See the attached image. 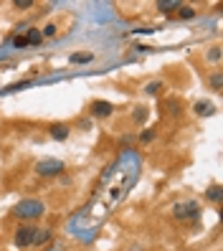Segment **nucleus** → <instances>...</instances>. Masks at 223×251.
Wrapping results in <instances>:
<instances>
[{
  "instance_id": "f257e3e1",
  "label": "nucleus",
  "mask_w": 223,
  "mask_h": 251,
  "mask_svg": "<svg viewBox=\"0 0 223 251\" xmlns=\"http://www.w3.org/2000/svg\"><path fill=\"white\" fill-rule=\"evenodd\" d=\"M13 216H18L23 221L38 218V216H43V203L41 201H21L16 208H13Z\"/></svg>"
},
{
  "instance_id": "f03ea898",
  "label": "nucleus",
  "mask_w": 223,
  "mask_h": 251,
  "mask_svg": "<svg viewBox=\"0 0 223 251\" xmlns=\"http://www.w3.org/2000/svg\"><path fill=\"white\" fill-rule=\"evenodd\" d=\"M36 173L51 178V175L64 173V162H61V160H43V162H38V165H36Z\"/></svg>"
},
{
  "instance_id": "7ed1b4c3",
  "label": "nucleus",
  "mask_w": 223,
  "mask_h": 251,
  "mask_svg": "<svg viewBox=\"0 0 223 251\" xmlns=\"http://www.w3.org/2000/svg\"><path fill=\"white\" fill-rule=\"evenodd\" d=\"M33 236H36V228H31V226H21L18 231H16V244L23 249V246H31L33 244Z\"/></svg>"
},
{
  "instance_id": "20e7f679",
  "label": "nucleus",
  "mask_w": 223,
  "mask_h": 251,
  "mask_svg": "<svg viewBox=\"0 0 223 251\" xmlns=\"http://www.w3.org/2000/svg\"><path fill=\"white\" fill-rule=\"evenodd\" d=\"M198 213V203H180L175 205V218H193Z\"/></svg>"
},
{
  "instance_id": "39448f33",
  "label": "nucleus",
  "mask_w": 223,
  "mask_h": 251,
  "mask_svg": "<svg viewBox=\"0 0 223 251\" xmlns=\"http://www.w3.org/2000/svg\"><path fill=\"white\" fill-rule=\"evenodd\" d=\"M92 114L94 117H109L112 114V104H109V101H94V104H92Z\"/></svg>"
},
{
  "instance_id": "423d86ee",
  "label": "nucleus",
  "mask_w": 223,
  "mask_h": 251,
  "mask_svg": "<svg viewBox=\"0 0 223 251\" xmlns=\"http://www.w3.org/2000/svg\"><path fill=\"white\" fill-rule=\"evenodd\" d=\"M49 132H51L53 140H66V137H69V127H66V125H51Z\"/></svg>"
},
{
  "instance_id": "0eeeda50",
  "label": "nucleus",
  "mask_w": 223,
  "mask_h": 251,
  "mask_svg": "<svg viewBox=\"0 0 223 251\" xmlns=\"http://www.w3.org/2000/svg\"><path fill=\"white\" fill-rule=\"evenodd\" d=\"M157 8H160L162 13H170V10H175V8H180V3H177V0H165V3H157Z\"/></svg>"
},
{
  "instance_id": "6e6552de",
  "label": "nucleus",
  "mask_w": 223,
  "mask_h": 251,
  "mask_svg": "<svg viewBox=\"0 0 223 251\" xmlns=\"http://www.w3.org/2000/svg\"><path fill=\"white\" fill-rule=\"evenodd\" d=\"M196 112H198V114H213V104H208V101H198Z\"/></svg>"
},
{
  "instance_id": "1a4fd4ad",
  "label": "nucleus",
  "mask_w": 223,
  "mask_h": 251,
  "mask_svg": "<svg viewBox=\"0 0 223 251\" xmlns=\"http://www.w3.org/2000/svg\"><path fill=\"white\" fill-rule=\"evenodd\" d=\"M51 239V233L49 231H36V236H33V244H46Z\"/></svg>"
},
{
  "instance_id": "9d476101",
  "label": "nucleus",
  "mask_w": 223,
  "mask_h": 251,
  "mask_svg": "<svg viewBox=\"0 0 223 251\" xmlns=\"http://www.w3.org/2000/svg\"><path fill=\"white\" fill-rule=\"evenodd\" d=\"M208 201H213V203H218V201H221V188H218V185L208 188Z\"/></svg>"
},
{
  "instance_id": "9b49d317",
  "label": "nucleus",
  "mask_w": 223,
  "mask_h": 251,
  "mask_svg": "<svg viewBox=\"0 0 223 251\" xmlns=\"http://www.w3.org/2000/svg\"><path fill=\"white\" fill-rule=\"evenodd\" d=\"M41 38H43V31H31L28 38H25V43H41Z\"/></svg>"
},
{
  "instance_id": "f8f14e48",
  "label": "nucleus",
  "mask_w": 223,
  "mask_h": 251,
  "mask_svg": "<svg viewBox=\"0 0 223 251\" xmlns=\"http://www.w3.org/2000/svg\"><path fill=\"white\" fill-rule=\"evenodd\" d=\"M74 64H81V61H92V53H74L71 56Z\"/></svg>"
},
{
  "instance_id": "ddd939ff",
  "label": "nucleus",
  "mask_w": 223,
  "mask_h": 251,
  "mask_svg": "<svg viewBox=\"0 0 223 251\" xmlns=\"http://www.w3.org/2000/svg\"><path fill=\"white\" fill-rule=\"evenodd\" d=\"M142 120H147V107H137L135 109V122H142Z\"/></svg>"
},
{
  "instance_id": "4468645a",
  "label": "nucleus",
  "mask_w": 223,
  "mask_h": 251,
  "mask_svg": "<svg viewBox=\"0 0 223 251\" xmlns=\"http://www.w3.org/2000/svg\"><path fill=\"white\" fill-rule=\"evenodd\" d=\"M177 10H180V16H183V18H193V16H196V10H193L190 5H180Z\"/></svg>"
},
{
  "instance_id": "2eb2a0df",
  "label": "nucleus",
  "mask_w": 223,
  "mask_h": 251,
  "mask_svg": "<svg viewBox=\"0 0 223 251\" xmlns=\"http://www.w3.org/2000/svg\"><path fill=\"white\" fill-rule=\"evenodd\" d=\"M33 0H16V8H31Z\"/></svg>"
},
{
  "instance_id": "dca6fc26",
  "label": "nucleus",
  "mask_w": 223,
  "mask_h": 251,
  "mask_svg": "<svg viewBox=\"0 0 223 251\" xmlns=\"http://www.w3.org/2000/svg\"><path fill=\"white\" fill-rule=\"evenodd\" d=\"M211 84H213V89H216V92H221V74H216V76L211 79Z\"/></svg>"
},
{
  "instance_id": "f3484780",
  "label": "nucleus",
  "mask_w": 223,
  "mask_h": 251,
  "mask_svg": "<svg viewBox=\"0 0 223 251\" xmlns=\"http://www.w3.org/2000/svg\"><path fill=\"white\" fill-rule=\"evenodd\" d=\"M140 140H142V142H150V140H152V132H150V129H147V132H142V135H140Z\"/></svg>"
},
{
  "instance_id": "a211bd4d",
  "label": "nucleus",
  "mask_w": 223,
  "mask_h": 251,
  "mask_svg": "<svg viewBox=\"0 0 223 251\" xmlns=\"http://www.w3.org/2000/svg\"><path fill=\"white\" fill-rule=\"evenodd\" d=\"M157 86L160 84H150V86H147V94H157Z\"/></svg>"
},
{
  "instance_id": "6ab92c4d",
  "label": "nucleus",
  "mask_w": 223,
  "mask_h": 251,
  "mask_svg": "<svg viewBox=\"0 0 223 251\" xmlns=\"http://www.w3.org/2000/svg\"><path fill=\"white\" fill-rule=\"evenodd\" d=\"M43 33H46V36H53V33H56V25H46V31H43Z\"/></svg>"
},
{
  "instance_id": "aec40b11",
  "label": "nucleus",
  "mask_w": 223,
  "mask_h": 251,
  "mask_svg": "<svg viewBox=\"0 0 223 251\" xmlns=\"http://www.w3.org/2000/svg\"><path fill=\"white\" fill-rule=\"evenodd\" d=\"M211 58H213V61H216V58H221V49H213L211 51Z\"/></svg>"
},
{
  "instance_id": "412c9836",
  "label": "nucleus",
  "mask_w": 223,
  "mask_h": 251,
  "mask_svg": "<svg viewBox=\"0 0 223 251\" xmlns=\"http://www.w3.org/2000/svg\"><path fill=\"white\" fill-rule=\"evenodd\" d=\"M16 46H28V43H25V38H23V36H18V38H16Z\"/></svg>"
}]
</instances>
